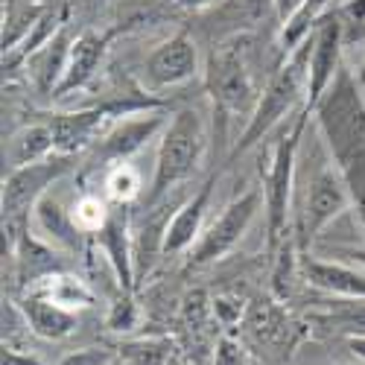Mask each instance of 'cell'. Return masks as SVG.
Listing matches in <instances>:
<instances>
[{"label": "cell", "instance_id": "obj_10", "mask_svg": "<svg viewBox=\"0 0 365 365\" xmlns=\"http://www.w3.org/2000/svg\"><path fill=\"white\" fill-rule=\"evenodd\" d=\"M146 79L152 88H175L199 73V47L190 33H175L146 56Z\"/></svg>", "mask_w": 365, "mask_h": 365}, {"label": "cell", "instance_id": "obj_15", "mask_svg": "<svg viewBox=\"0 0 365 365\" xmlns=\"http://www.w3.org/2000/svg\"><path fill=\"white\" fill-rule=\"evenodd\" d=\"M301 272H304V278H307V284L322 292L365 301V269L301 255Z\"/></svg>", "mask_w": 365, "mask_h": 365}, {"label": "cell", "instance_id": "obj_29", "mask_svg": "<svg viewBox=\"0 0 365 365\" xmlns=\"http://www.w3.org/2000/svg\"><path fill=\"white\" fill-rule=\"evenodd\" d=\"M114 359L108 356V354H103V351H76V354H71V356H65L62 359V365H111Z\"/></svg>", "mask_w": 365, "mask_h": 365}, {"label": "cell", "instance_id": "obj_2", "mask_svg": "<svg viewBox=\"0 0 365 365\" xmlns=\"http://www.w3.org/2000/svg\"><path fill=\"white\" fill-rule=\"evenodd\" d=\"M310 47H313V33L304 38L292 53H287L284 65L275 71V76L269 79L263 88V94L257 100L255 114L249 117L246 129H242L240 140L231 149V158H240L242 152H249L257 146L281 120L301 103V97L307 100V65H310Z\"/></svg>", "mask_w": 365, "mask_h": 365}, {"label": "cell", "instance_id": "obj_6", "mask_svg": "<svg viewBox=\"0 0 365 365\" xmlns=\"http://www.w3.org/2000/svg\"><path fill=\"white\" fill-rule=\"evenodd\" d=\"M205 85L210 100H214V114H220L222 123L234 114H249V117L255 114L260 97H257L249 62L237 41H225L214 47L205 68Z\"/></svg>", "mask_w": 365, "mask_h": 365}, {"label": "cell", "instance_id": "obj_35", "mask_svg": "<svg viewBox=\"0 0 365 365\" xmlns=\"http://www.w3.org/2000/svg\"><path fill=\"white\" fill-rule=\"evenodd\" d=\"M354 76H356V85L362 88V94H365V58H362V65L356 68V73H354Z\"/></svg>", "mask_w": 365, "mask_h": 365}, {"label": "cell", "instance_id": "obj_24", "mask_svg": "<svg viewBox=\"0 0 365 365\" xmlns=\"http://www.w3.org/2000/svg\"><path fill=\"white\" fill-rule=\"evenodd\" d=\"M140 175H138V170L132 167V164H126V161H120V164H114L111 170H108V175H106V190H108V199L114 202V205H129L132 199H138L140 196Z\"/></svg>", "mask_w": 365, "mask_h": 365}, {"label": "cell", "instance_id": "obj_3", "mask_svg": "<svg viewBox=\"0 0 365 365\" xmlns=\"http://www.w3.org/2000/svg\"><path fill=\"white\" fill-rule=\"evenodd\" d=\"M71 170V155H50L36 164L12 167L4 178V255H15L18 246L29 237V214L36 210L38 199L47 196V187Z\"/></svg>", "mask_w": 365, "mask_h": 365}, {"label": "cell", "instance_id": "obj_12", "mask_svg": "<svg viewBox=\"0 0 365 365\" xmlns=\"http://www.w3.org/2000/svg\"><path fill=\"white\" fill-rule=\"evenodd\" d=\"M111 41V33H97V29H85L79 33L73 41H71V50H68V62H65V71H62V79L53 88L56 100H62L73 91H82L91 79H94L103 56H106V47Z\"/></svg>", "mask_w": 365, "mask_h": 365}, {"label": "cell", "instance_id": "obj_4", "mask_svg": "<svg viewBox=\"0 0 365 365\" xmlns=\"http://www.w3.org/2000/svg\"><path fill=\"white\" fill-rule=\"evenodd\" d=\"M205 146H207V132H205L202 114L196 108L175 111L164 129L161 143H158L155 175H152L146 207L158 205L173 187H178L181 181L196 173V167L205 155Z\"/></svg>", "mask_w": 365, "mask_h": 365}, {"label": "cell", "instance_id": "obj_7", "mask_svg": "<svg viewBox=\"0 0 365 365\" xmlns=\"http://www.w3.org/2000/svg\"><path fill=\"white\" fill-rule=\"evenodd\" d=\"M260 205H263L260 190H246V193H240L234 202H228L222 214L202 231L196 246L190 249L187 269H202L207 263L222 260L228 252H234V246L246 237L249 225L255 222Z\"/></svg>", "mask_w": 365, "mask_h": 365}, {"label": "cell", "instance_id": "obj_1", "mask_svg": "<svg viewBox=\"0 0 365 365\" xmlns=\"http://www.w3.org/2000/svg\"><path fill=\"white\" fill-rule=\"evenodd\" d=\"M322 138L330 146V161L348 178L354 202L365 205V94L351 71H339L316 106Z\"/></svg>", "mask_w": 365, "mask_h": 365}, {"label": "cell", "instance_id": "obj_30", "mask_svg": "<svg viewBox=\"0 0 365 365\" xmlns=\"http://www.w3.org/2000/svg\"><path fill=\"white\" fill-rule=\"evenodd\" d=\"M304 4H307V0H272V6H275V15H278L281 24H287Z\"/></svg>", "mask_w": 365, "mask_h": 365}, {"label": "cell", "instance_id": "obj_27", "mask_svg": "<svg viewBox=\"0 0 365 365\" xmlns=\"http://www.w3.org/2000/svg\"><path fill=\"white\" fill-rule=\"evenodd\" d=\"M210 304H214V319L220 324H225V327L242 322V316H246V307H249V304H242V298H237V295H217Z\"/></svg>", "mask_w": 365, "mask_h": 365}, {"label": "cell", "instance_id": "obj_34", "mask_svg": "<svg viewBox=\"0 0 365 365\" xmlns=\"http://www.w3.org/2000/svg\"><path fill=\"white\" fill-rule=\"evenodd\" d=\"M175 4L178 6H185V9H207V6H214L217 4V0H175Z\"/></svg>", "mask_w": 365, "mask_h": 365}, {"label": "cell", "instance_id": "obj_19", "mask_svg": "<svg viewBox=\"0 0 365 365\" xmlns=\"http://www.w3.org/2000/svg\"><path fill=\"white\" fill-rule=\"evenodd\" d=\"M68 18H71V6H68V4L47 6L44 15L36 21V26L29 29V36H26L9 56H4V68H15L18 62H24V58H29V56H36L41 47H47V44L65 29Z\"/></svg>", "mask_w": 365, "mask_h": 365}, {"label": "cell", "instance_id": "obj_17", "mask_svg": "<svg viewBox=\"0 0 365 365\" xmlns=\"http://www.w3.org/2000/svg\"><path fill=\"white\" fill-rule=\"evenodd\" d=\"M26 292L44 295V298L62 304V307H68L73 313L76 310H85V307H94V301H97V292L91 289L82 278L68 275V272H47V275L29 281Z\"/></svg>", "mask_w": 365, "mask_h": 365}, {"label": "cell", "instance_id": "obj_36", "mask_svg": "<svg viewBox=\"0 0 365 365\" xmlns=\"http://www.w3.org/2000/svg\"><path fill=\"white\" fill-rule=\"evenodd\" d=\"M359 210H362V217H365V205H362V207H359Z\"/></svg>", "mask_w": 365, "mask_h": 365}, {"label": "cell", "instance_id": "obj_28", "mask_svg": "<svg viewBox=\"0 0 365 365\" xmlns=\"http://www.w3.org/2000/svg\"><path fill=\"white\" fill-rule=\"evenodd\" d=\"M214 365H246V348L234 336H220L214 345Z\"/></svg>", "mask_w": 365, "mask_h": 365}, {"label": "cell", "instance_id": "obj_11", "mask_svg": "<svg viewBox=\"0 0 365 365\" xmlns=\"http://www.w3.org/2000/svg\"><path fill=\"white\" fill-rule=\"evenodd\" d=\"M242 327H246V336L269 351H292L298 336H301V327L287 316V310L281 307V301L275 298H255L246 316H242Z\"/></svg>", "mask_w": 365, "mask_h": 365}, {"label": "cell", "instance_id": "obj_26", "mask_svg": "<svg viewBox=\"0 0 365 365\" xmlns=\"http://www.w3.org/2000/svg\"><path fill=\"white\" fill-rule=\"evenodd\" d=\"M138 322H140V310H138L132 292L120 289V295L114 298L111 310H108V316H106L108 330H114V333H129V330L138 327Z\"/></svg>", "mask_w": 365, "mask_h": 365}, {"label": "cell", "instance_id": "obj_21", "mask_svg": "<svg viewBox=\"0 0 365 365\" xmlns=\"http://www.w3.org/2000/svg\"><path fill=\"white\" fill-rule=\"evenodd\" d=\"M272 0H222L220 9H217V18L228 26H237V29H246V26H257L263 24V18L269 15Z\"/></svg>", "mask_w": 365, "mask_h": 365}, {"label": "cell", "instance_id": "obj_18", "mask_svg": "<svg viewBox=\"0 0 365 365\" xmlns=\"http://www.w3.org/2000/svg\"><path fill=\"white\" fill-rule=\"evenodd\" d=\"M36 222L41 228V234L47 237V242L53 249H62V252H76V242H79V228L71 217V210H65L53 196H41L36 205Z\"/></svg>", "mask_w": 365, "mask_h": 365}, {"label": "cell", "instance_id": "obj_9", "mask_svg": "<svg viewBox=\"0 0 365 365\" xmlns=\"http://www.w3.org/2000/svg\"><path fill=\"white\" fill-rule=\"evenodd\" d=\"M342 41H345V26L336 15H322V21L313 29V47H310V65H307V106L316 111L327 88L342 71Z\"/></svg>", "mask_w": 365, "mask_h": 365}, {"label": "cell", "instance_id": "obj_13", "mask_svg": "<svg viewBox=\"0 0 365 365\" xmlns=\"http://www.w3.org/2000/svg\"><path fill=\"white\" fill-rule=\"evenodd\" d=\"M161 126H164V111L161 108L120 117L117 123L103 135V155L108 161H117V164L126 161L155 138V132Z\"/></svg>", "mask_w": 365, "mask_h": 365}, {"label": "cell", "instance_id": "obj_5", "mask_svg": "<svg viewBox=\"0 0 365 365\" xmlns=\"http://www.w3.org/2000/svg\"><path fill=\"white\" fill-rule=\"evenodd\" d=\"M310 108L301 106L292 123L281 135V140L272 149L269 167L263 173V202H266V234L269 249L275 252L281 240L289 234V199H292V178H295V158L304 138V129L310 123Z\"/></svg>", "mask_w": 365, "mask_h": 365}, {"label": "cell", "instance_id": "obj_22", "mask_svg": "<svg viewBox=\"0 0 365 365\" xmlns=\"http://www.w3.org/2000/svg\"><path fill=\"white\" fill-rule=\"evenodd\" d=\"M214 316V304L207 301V295L202 289L187 292L185 304H181V330L190 336V342L202 345L205 333H207V319Z\"/></svg>", "mask_w": 365, "mask_h": 365}, {"label": "cell", "instance_id": "obj_33", "mask_svg": "<svg viewBox=\"0 0 365 365\" xmlns=\"http://www.w3.org/2000/svg\"><path fill=\"white\" fill-rule=\"evenodd\" d=\"M348 348H351V354H354L356 359L365 362V333H356V336H351V339H348Z\"/></svg>", "mask_w": 365, "mask_h": 365}, {"label": "cell", "instance_id": "obj_31", "mask_svg": "<svg viewBox=\"0 0 365 365\" xmlns=\"http://www.w3.org/2000/svg\"><path fill=\"white\" fill-rule=\"evenodd\" d=\"M4 365H41L36 356H26V354H18L15 348L4 345Z\"/></svg>", "mask_w": 365, "mask_h": 365}, {"label": "cell", "instance_id": "obj_32", "mask_svg": "<svg viewBox=\"0 0 365 365\" xmlns=\"http://www.w3.org/2000/svg\"><path fill=\"white\" fill-rule=\"evenodd\" d=\"M345 15L351 21H356V24H362L365 21V0H348V4H345Z\"/></svg>", "mask_w": 365, "mask_h": 365}, {"label": "cell", "instance_id": "obj_16", "mask_svg": "<svg viewBox=\"0 0 365 365\" xmlns=\"http://www.w3.org/2000/svg\"><path fill=\"white\" fill-rule=\"evenodd\" d=\"M21 316H24V324L36 333L41 339H50V342H58V339H68L71 333L79 327V316L62 304H56L44 295H33L26 292L24 301H21Z\"/></svg>", "mask_w": 365, "mask_h": 365}, {"label": "cell", "instance_id": "obj_25", "mask_svg": "<svg viewBox=\"0 0 365 365\" xmlns=\"http://www.w3.org/2000/svg\"><path fill=\"white\" fill-rule=\"evenodd\" d=\"M170 359V342L164 339H140L120 345L117 362L120 365H167Z\"/></svg>", "mask_w": 365, "mask_h": 365}, {"label": "cell", "instance_id": "obj_8", "mask_svg": "<svg viewBox=\"0 0 365 365\" xmlns=\"http://www.w3.org/2000/svg\"><path fill=\"white\" fill-rule=\"evenodd\" d=\"M351 205H354V193H351L348 178L330 161L310 181L307 205H304V222H301V242H313Z\"/></svg>", "mask_w": 365, "mask_h": 365}, {"label": "cell", "instance_id": "obj_20", "mask_svg": "<svg viewBox=\"0 0 365 365\" xmlns=\"http://www.w3.org/2000/svg\"><path fill=\"white\" fill-rule=\"evenodd\" d=\"M50 155H56V138H53V129H50L47 120L26 126L9 143V161H12V167L36 164V161H44Z\"/></svg>", "mask_w": 365, "mask_h": 365}, {"label": "cell", "instance_id": "obj_14", "mask_svg": "<svg viewBox=\"0 0 365 365\" xmlns=\"http://www.w3.org/2000/svg\"><path fill=\"white\" fill-rule=\"evenodd\" d=\"M214 187H217V178H207L205 185L170 217V225L164 234V255H181V252L196 246V240L202 237V222H205V214L210 207Z\"/></svg>", "mask_w": 365, "mask_h": 365}, {"label": "cell", "instance_id": "obj_23", "mask_svg": "<svg viewBox=\"0 0 365 365\" xmlns=\"http://www.w3.org/2000/svg\"><path fill=\"white\" fill-rule=\"evenodd\" d=\"M111 210H114V207H108L106 199L85 193V196H79L76 205L71 207V217H73V222H76V228H79L82 234L94 237V234H100V231L108 225Z\"/></svg>", "mask_w": 365, "mask_h": 365}]
</instances>
